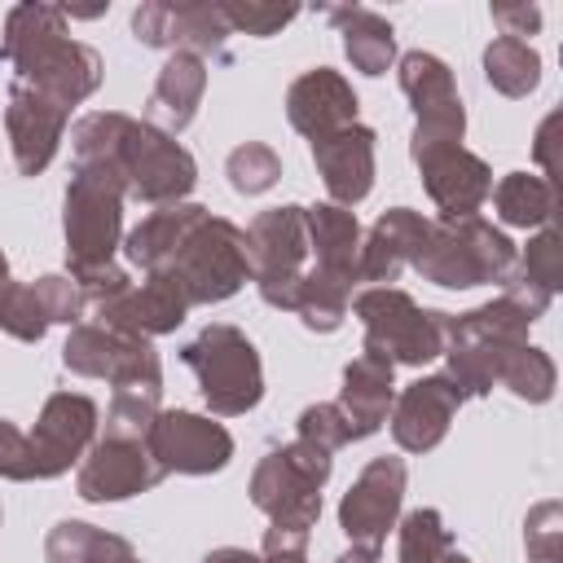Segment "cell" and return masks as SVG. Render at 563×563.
I'll use <instances>...</instances> for the list:
<instances>
[{
    "instance_id": "12",
    "label": "cell",
    "mask_w": 563,
    "mask_h": 563,
    "mask_svg": "<svg viewBox=\"0 0 563 563\" xmlns=\"http://www.w3.org/2000/svg\"><path fill=\"white\" fill-rule=\"evenodd\" d=\"M405 484H409V471H405V457H396V453L369 457L361 466V475L347 484V493L339 501V528L347 532L352 545L383 550L387 532H396V523H400Z\"/></svg>"
},
{
    "instance_id": "10",
    "label": "cell",
    "mask_w": 563,
    "mask_h": 563,
    "mask_svg": "<svg viewBox=\"0 0 563 563\" xmlns=\"http://www.w3.org/2000/svg\"><path fill=\"white\" fill-rule=\"evenodd\" d=\"M62 365L79 378H106L114 391H163V361L154 352L150 339L101 325V321H79L70 325L66 343H62Z\"/></svg>"
},
{
    "instance_id": "35",
    "label": "cell",
    "mask_w": 563,
    "mask_h": 563,
    "mask_svg": "<svg viewBox=\"0 0 563 563\" xmlns=\"http://www.w3.org/2000/svg\"><path fill=\"white\" fill-rule=\"evenodd\" d=\"M347 308H352V286H347V282H334V277H325V273H317V268L303 273L299 295H295V312H299L303 330H312V334H334V330L343 325Z\"/></svg>"
},
{
    "instance_id": "26",
    "label": "cell",
    "mask_w": 563,
    "mask_h": 563,
    "mask_svg": "<svg viewBox=\"0 0 563 563\" xmlns=\"http://www.w3.org/2000/svg\"><path fill=\"white\" fill-rule=\"evenodd\" d=\"M303 224H308V255L312 268L356 286V264H361V220L347 207L334 202H317L303 207Z\"/></svg>"
},
{
    "instance_id": "37",
    "label": "cell",
    "mask_w": 563,
    "mask_h": 563,
    "mask_svg": "<svg viewBox=\"0 0 563 563\" xmlns=\"http://www.w3.org/2000/svg\"><path fill=\"white\" fill-rule=\"evenodd\" d=\"M0 330L13 334L18 343H40L48 334V317H44L31 282H4L0 286Z\"/></svg>"
},
{
    "instance_id": "44",
    "label": "cell",
    "mask_w": 563,
    "mask_h": 563,
    "mask_svg": "<svg viewBox=\"0 0 563 563\" xmlns=\"http://www.w3.org/2000/svg\"><path fill=\"white\" fill-rule=\"evenodd\" d=\"M493 22L501 26V35L523 40V35H537L541 9H537V4H493Z\"/></svg>"
},
{
    "instance_id": "4",
    "label": "cell",
    "mask_w": 563,
    "mask_h": 563,
    "mask_svg": "<svg viewBox=\"0 0 563 563\" xmlns=\"http://www.w3.org/2000/svg\"><path fill=\"white\" fill-rule=\"evenodd\" d=\"M515 242L493 229L479 216H462V220H431L427 246L413 260L418 277L444 290H471V286H501L515 268Z\"/></svg>"
},
{
    "instance_id": "23",
    "label": "cell",
    "mask_w": 563,
    "mask_h": 563,
    "mask_svg": "<svg viewBox=\"0 0 563 563\" xmlns=\"http://www.w3.org/2000/svg\"><path fill=\"white\" fill-rule=\"evenodd\" d=\"M101 325H114V330H128V334H141V339H158V334H172L185 317H189V299L176 290V282L158 277V273H145V282L119 290L114 299L97 303L92 308Z\"/></svg>"
},
{
    "instance_id": "18",
    "label": "cell",
    "mask_w": 563,
    "mask_h": 563,
    "mask_svg": "<svg viewBox=\"0 0 563 563\" xmlns=\"http://www.w3.org/2000/svg\"><path fill=\"white\" fill-rule=\"evenodd\" d=\"M457 409H462V396H457V387L444 374L413 378L405 391H396L391 413H387V427H391L396 449H405V453H431L449 435Z\"/></svg>"
},
{
    "instance_id": "36",
    "label": "cell",
    "mask_w": 563,
    "mask_h": 563,
    "mask_svg": "<svg viewBox=\"0 0 563 563\" xmlns=\"http://www.w3.org/2000/svg\"><path fill=\"white\" fill-rule=\"evenodd\" d=\"M224 176H229L233 194L255 198V194H268V189L282 180V158H277V150L264 145V141H242V145L229 150Z\"/></svg>"
},
{
    "instance_id": "30",
    "label": "cell",
    "mask_w": 563,
    "mask_h": 563,
    "mask_svg": "<svg viewBox=\"0 0 563 563\" xmlns=\"http://www.w3.org/2000/svg\"><path fill=\"white\" fill-rule=\"evenodd\" d=\"M488 198L497 207V220L510 229H545L554 220V185L537 172H506Z\"/></svg>"
},
{
    "instance_id": "17",
    "label": "cell",
    "mask_w": 563,
    "mask_h": 563,
    "mask_svg": "<svg viewBox=\"0 0 563 563\" xmlns=\"http://www.w3.org/2000/svg\"><path fill=\"white\" fill-rule=\"evenodd\" d=\"M396 79H400V92L409 97L413 132L466 136V110H462L453 70H449L435 53H427V48H409L405 57H396Z\"/></svg>"
},
{
    "instance_id": "34",
    "label": "cell",
    "mask_w": 563,
    "mask_h": 563,
    "mask_svg": "<svg viewBox=\"0 0 563 563\" xmlns=\"http://www.w3.org/2000/svg\"><path fill=\"white\" fill-rule=\"evenodd\" d=\"M554 383H559V369L550 352L537 343H510L497 361V387H510L528 405H545L554 396Z\"/></svg>"
},
{
    "instance_id": "40",
    "label": "cell",
    "mask_w": 563,
    "mask_h": 563,
    "mask_svg": "<svg viewBox=\"0 0 563 563\" xmlns=\"http://www.w3.org/2000/svg\"><path fill=\"white\" fill-rule=\"evenodd\" d=\"M224 13V26L233 35H255V40H268L277 35L282 26H290L299 18V4H260V0H233V4H220Z\"/></svg>"
},
{
    "instance_id": "29",
    "label": "cell",
    "mask_w": 563,
    "mask_h": 563,
    "mask_svg": "<svg viewBox=\"0 0 563 563\" xmlns=\"http://www.w3.org/2000/svg\"><path fill=\"white\" fill-rule=\"evenodd\" d=\"M44 559L48 563H145L132 550V541H123L97 523H84V519L53 523L44 537Z\"/></svg>"
},
{
    "instance_id": "19",
    "label": "cell",
    "mask_w": 563,
    "mask_h": 563,
    "mask_svg": "<svg viewBox=\"0 0 563 563\" xmlns=\"http://www.w3.org/2000/svg\"><path fill=\"white\" fill-rule=\"evenodd\" d=\"M70 110L48 101L44 92L26 88V84H9V106H4V132H9V150L22 176H40L53 158L57 145L66 136Z\"/></svg>"
},
{
    "instance_id": "27",
    "label": "cell",
    "mask_w": 563,
    "mask_h": 563,
    "mask_svg": "<svg viewBox=\"0 0 563 563\" xmlns=\"http://www.w3.org/2000/svg\"><path fill=\"white\" fill-rule=\"evenodd\" d=\"M325 18L339 26L343 57L361 75L378 79V75H387L396 66V31H391V22L383 13L365 9V4H343V9H325Z\"/></svg>"
},
{
    "instance_id": "21",
    "label": "cell",
    "mask_w": 563,
    "mask_h": 563,
    "mask_svg": "<svg viewBox=\"0 0 563 563\" xmlns=\"http://www.w3.org/2000/svg\"><path fill=\"white\" fill-rule=\"evenodd\" d=\"M431 233V220L413 207H391L383 211L365 233H361V264H356V282L369 286H391L405 268H413V260L422 255Z\"/></svg>"
},
{
    "instance_id": "2",
    "label": "cell",
    "mask_w": 563,
    "mask_h": 563,
    "mask_svg": "<svg viewBox=\"0 0 563 563\" xmlns=\"http://www.w3.org/2000/svg\"><path fill=\"white\" fill-rule=\"evenodd\" d=\"M0 57L13 66V84H26L44 92L48 101L75 110L101 88V53L70 40L66 31V9L57 4H13L4 13V35H0Z\"/></svg>"
},
{
    "instance_id": "31",
    "label": "cell",
    "mask_w": 563,
    "mask_h": 563,
    "mask_svg": "<svg viewBox=\"0 0 563 563\" xmlns=\"http://www.w3.org/2000/svg\"><path fill=\"white\" fill-rule=\"evenodd\" d=\"M484 79H488L501 97L519 101V97L537 92V84H541V53H537L528 40L493 35L488 48H484Z\"/></svg>"
},
{
    "instance_id": "24",
    "label": "cell",
    "mask_w": 563,
    "mask_h": 563,
    "mask_svg": "<svg viewBox=\"0 0 563 563\" xmlns=\"http://www.w3.org/2000/svg\"><path fill=\"white\" fill-rule=\"evenodd\" d=\"M202 92H207V62L194 53H167V62L150 88V101H145V123L167 136H180L194 123Z\"/></svg>"
},
{
    "instance_id": "38",
    "label": "cell",
    "mask_w": 563,
    "mask_h": 563,
    "mask_svg": "<svg viewBox=\"0 0 563 563\" xmlns=\"http://www.w3.org/2000/svg\"><path fill=\"white\" fill-rule=\"evenodd\" d=\"M154 418H158V396L119 387V391L110 396V405H106V435L141 440V444H145V435H150Z\"/></svg>"
},
{
    "instance_id": "13",
    "label": "cell",
    "mask_w": 563,
    "mask_h": 563,
    "mask_svg": "<svg viewBox=\"0 0 563 563\" xmlns=\"http://www.w3.org/2000/svg\"><path fill=\"white\" fill-rule=\"evenodd\" d=\"M145 449L163 475H216L233 457V435L211 413L189 409H158Z\"/></svg>"
},
{
    "instance_id": "7",
    "label": "cell",
    "mask_w": 563,
    "mask_h": 563,
    "mask_svg": "<svg viewBox=\"0 0 563 563\" xmlns=\"http://www.w3.org/2000/svg\"><path fill=\"white\" fill-rule=\"evenodd\" d=\"M352 312L365 330L361 352L383 356L387 365H427L444 356V312L422 308L400 286H365L352 295Z\"/></svg>"
},
{
    "instance_id": "15",
    "label": "cell",
    "mask_w": 563,
    "mask_h": 563,
    "mask_svg": "<svg viewBox=\"0 0 563 563\" xmlns=\"http://www.w3.org/2000/svg\"><path fill=\"white\" fill-rule=\"evenodd\" d=\"M97 427H101V409H97L92 396H84V391H53L44 400L40 418H35V431H26L31 449H35L40 479H57L75 462H84V453L97 440Z\"/></svg>"
},
{
    "instance_id": "22",
    "label": "cell",
    "mask_w": 563,
    "mask_h": 563,
    "mask_svg": "<svg viewBox=\"0 0 563 563\" xmlns=\"http://www.w3.org/2000/svg\"><path fill=\"white\" fill-rule=\"evenodd\" d=\"M356 114H361V101H356L352 84L330 66H312L286 88V119L308 141H321V136L356 123Z\"/></svg>"
},
{
    "instance_id": "45",
    "label": "cell",
    "mask_w": 563,
    "mask_h": 563,
    "mask_svg": "<svg viewBox=\"0 0 563 563\" xmlns=\"http://www.w3.org/2000/svg\"><path fill=\"white\" fill-rule=\"evenodd\" d=\"M202 563H264V554H251L242 545H220V550H207Z\"/></svg>"
},
{
    "instance_id": "11",
    "label": "cell",
    "mask_w": 563,
    "mask_h": 563,
    "mask_svg": "<svg viewBox=\"0 0 563 563\" xmlns=\"http://www.w3.org/2000/svg\"><path fill=\"white\" fill-rule=\"evenodd\" d=\"M409 158L440 220L479 216L493 194V172L475 150H466L462 141H409Z\"/></svg>"
},
{
    "instance_id": "32",
    "label": "cell",
    "mask_w": 563,
    "mask_h": 563,
    "mask_svg": "<svg viewBox=\"0 0 563 563\" xmlns=\"http://www.w3.org/2000/svg\"><path fill=\"white\" fill-rule=\"evenodd\" d=\"M396 554H400V563H471L453 545V537H449V528H444L435 506H418V510L400 515V523H396Z\"/></svg>"
},
{
    "instance_id": "3",
    "label": "cell",
    "mask_w": 563,
    "mask_h": 563,
    "mask_svg": "<svg viewBox=\"0 0 563 563\" xmlns=\"http://www.w3.org/2000/svg\"><path fill=\"white\" fill-rule=\"evenodd\" d=\"M123 198L128 185L110 163H75L62 198V238H66L70 277L114 264V251L123 246Z\"/></svg>"
},
{
    "instance_id": "25",
    "label": "cell",
    "mask_w": 563,
    "mask_h": 563,
    "mask_svg": "<svg viewBox=\"0 0 563 563\" xmlns=\"http://www.w3.org/2000/svg\"><path fill=\"white\" fill-rule=\"evenodd\" d=\"M391 400H396V365H387L383 356H352L343 365V387H339V409L352 427V440H365L374 435L387 413H391Z\"/></svg>"
},
{
    "instance_id": "42",
    "label": "cell",
    "mask_w": 563,
    "mask_h": 563,
    "mask_svg": "<svg viewBox=\"0 0 563 563\" xmlns=\"http://www.w3.org/2000/svg\"><path fill=\"white\" fill-rule=\"evenodd\" d=\"M31 286H35V299H40L48 325H79V321H84L88 299H84V290L75 286L70 273H44V277H35Z\"/></svg>"
},
{
    "instance_id": "8",
    "label": "cell",
    "mask_w": 563,
    "mask_h": 563,
    "mask_svg": "<svg viewBox=\"0 0 563 563\" xmlns=\"http://www.w3.org/2000/svg\"><path fill=\"white\" fill-rule=\"evenodd\" d=\"M334 471V453L290 440L268 449L251 471V506L268 515V523L312 532L321 519V488Z\"/></svg>"
},
{
    "instance_id": "41",
    "label": "cell",
    "mask_w": 563,
    "mask_h": 563,
    "mask_svg": "<svg viewBox=\"0 0 563 563\" xmlns=\"http://www.w3.org/2000/svg\"><path fill=\"white\" fill-rule=\"evenodd\" d=\"M295 440L317 444L325 453H339L343 444H352V427H347V418L334 400H317L295 418Z\"/></svg>"
},
{
    "instance_id": "5",
    "label": "cell",
    "mask_w": 563,
    "mask_h": 563,
    "mask_svg": "<svg viewBox=\"0 0 563 563\" xmlns=\"http://www.w3.org/2000/svg\"><path fill=\"white\" fill-rule=\"evenodd\" d=\"M158 277L176 282V290L189 299V308L224 303L251 282L246 233L233 220L202 211L198 224L185 233V242L176 246V255L163 264Z\"/></svg>"
},
{
    "instance_id": "9",
    "label": "cell",
    "mask_w": 563,
    "mask_h": 563,
    "mask_svg": "<svg viewBox=\"0 0 563 563\" xmlns=\"http://www.w3.org/2000/svg\"><path fill=\"white\" fill-rule=\"evenodd\" d=\"M242 233H246V260H251V282H255L260 299L268 308L295 312V295H299V282L308 273V224H303V207L299 202L268 207Z\"/></svg>"
},
{
    "instance_id": "33",
    "label": "cell",
    "mask_w": 563,
    "mask_h": 563,
    "mask_svg": "<svg viewBox=\"0 0 563 563\" xmlns=\"http://www.w3.org/2000/svg\"><path fill=\"white\" fill-rule=\"evenodd\" d=\"M501 286H523V290H532V295L554 303V295L563 290V238L550 224L537 229L528 238L523 255H515V268H510V277Z\"/></svg>"
},
{
    "instance_id": "28",
    "label": "cell",
    "mask_w": 563,
    "mask_h": 563,
    "mask_svg": "<svg viewBox=\"0 0 563 563\" xmlns=\"http://www.w3.org/2000/svg\"><path fill=\"white\" fill-rule=\"evenodd\" d=\"M207 207L198 202H172V207H154L128 238H123V255L128 264H136L141 273H163V264L176 255V246L185 242V233L198 224Z\"/></svg>"
},
{
    "instance_id": "46",
    "label": "cell",
    "mask_w": 563,
    "mask_h": 563,
    "mask_svg": "<svg viewBox=\"0 0 563 563\" xmlns=\"http://www.w3.org/2000/svg\"><path fill=\"white\" fill-rule=\"evenodd\" d=\"M550 128H554V114L541 119V128H537V158H541L545 172H554V163H550Z\"/></svg>"
},
{
    "instance_id": "20",
    "label": "cell",
    "mask_w": 563,
    "mask_h": 563,
    "mask_svg": "<svg viewBox=\"0 0 563 563\" xmlns=\"http://www.w3.org/2000/svg\"><path fill=\"white\" fill-rule=\"evenodd\" d=\"M374 128H365L361 119L312 141V163H317V176L330 194L334 207H356L369 198L374 189Z\"/></svg>"
},
{
    "instance_id": "6",
    "label": "cell",
    "mask_w": 563,
    "mask_h": 563,
    "mask_svg": "<svg viewBox=\"0 0 563 563\" xmlns=\"http://www.w3.org/2000/svg\"><path fill=\"white\" fill-rule=\"evenodd\" d=\"M180 361L198 378V391H202V400H207V409L216 418L251 413L264 400V365H260V352L229 321L202 325L180 347Z\"/></svg>"
},
{
    "instance_id": "47",
    "label": "cell",
    "mask_w": 563,
    "mask_h": 563,
    "mask_svg": "<svg viewBox=\"0 0 563 563\" xmlns=\"http://www.w3.org/2000/svg\"><path fill=\"white\" fill-rule=\"evenodd\" d=\"M334 563H378V550L374 545H347Z\"/></svg>"
},
{
    "instance_id": "16",
    "label": "cell",
    "mask_w": 563,
    "mask_h": 563,
    "mask_svg": "<svg viewBox=\"0 0 563 563\" xmlns=\"http://www.w3.org/2000/svg\"><path fill=\"white\" fill-rule=\"evenodd\" d=\"M158 479H163V471L154 466V457L141 440L101 435V440H92V449L84 453V462L75 471V493L92 506H106V501H128L136 493H150Z\"/></svg>"
},
{
    "instance_id": "48",
    "label": "cell",
    "mask_w": 563,
    "mask_h": 563,
    "mask_svg": "<svg viewBox=\"0 0 563 563\" xmlns=\"http://www.w3.org/2000/svg\"><path fill=\"white\" fill-rule=\"evenodd\" d=\"M4 282H9V255L0 251V286H4Z\"/></svg>"
},
{
    "instance_id": "14",
    "label": "cell",
    "mask_w": 563,
    "mask_h": 563,
    "mask_svg": "<svg viewBox=\"0 0 563 563\" xmlns=\"http://www.w3.org/2000/svg\"><path fill=\"white\" fill-rule=\"evenodd\" d=\"M132 35L145 48H167V53H194V57H220L224 40L233 35L224 26L220 4L207 0H145L132 9Z\"/></svg>"
},
{
    "instance_id": "43",
    "label": "cell",
    "mask_w": 563,
    "mask_h": 563,
    "mask_svg": "<svg viewBox=\"0 0 563 563\" xmlns=\"http://www.w3.org/2000/svg\"><path fill=\"white\" fill-rule=\"evenodd\" d=\"M0 479H18V484L40 479L31 435L22 427H13L9 418H0Z\"/></svg>"
},
{
    "instance_id": "1",
    "label": "cell",
    "mask_w": 563,
    "mask_h": 563,
    "mask_svg": "<svg viewBox=\"0 0 563 563\" xmlns=\"http://www.w3.org/2000/svg\"><path fill=\"white\" fill-rule=\"evenodd\" d=\"M70 150H75V163H110L123 176L128 194L150 207L185 202L198 185L194 154L176 136H167L123 110L84 114L70 128Z\"/></svg>"
},
{
    "instance_id": "39",
    "label": "cell",
    "mask_w": 563,
    "mask_h": 563,
    "mask_svg": "<svg viewBox=\"0 0 563 563\" xmlns=\"http://www.w3.org/2000/svg\"><path fill=\"white\" fill-rule=\"evenodd\" d=\"M523 550H528V563H563V506L550 497V501H537L523 519Z\"/></svg>"
}]
</instances>
